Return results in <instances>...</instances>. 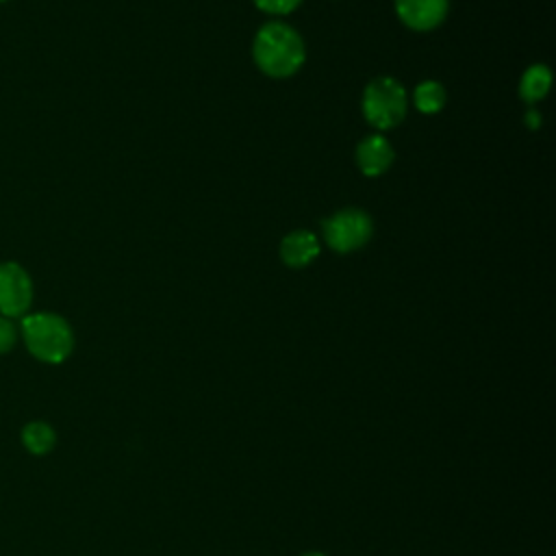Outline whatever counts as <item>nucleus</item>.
<instances>
[{
  "label": "nucleus",
  "mask_w": 556,
  "mask_h": 556,
  "mask_svg": "<svg viewBox=\"0 0 556 556\" xmlns=\"http://www.w3.org/2000/svg\"><path fill=\"white\" fill-rule=\"evenodd\" d=\"M252 56L261 72L271 78H285L302 67L306 50L295 28L285 22H269L256 33Z\"/></svg>",
  "instance_id": "f257e3e1"
},
{
  "label": "nucleus",
  "mask_w": 556,
  "mask_h": 556,
  "mask_svg": "<svg viewBox=\"0 0 556 556\" xmlns=\"http://www.w3.org/2000/svg\"><path fill=\"white\" fill-rule=\"evenodd\" d=\"M22 339L41 363H63L74 350V332L56 313H30L22 317Z\"/></svg>",
  "instance_id": "f03ea898"
},
{
  "label": "nucleus",
  "mask_w": 556,
  "mask_h": 556,
  "mask_svg": "<svg viewBox=\"0 0 556 556\" xmlns=\"http://www.w3.org/2000/svg\"><path fill=\"white\" fill-rule=\"evenodd\" d=\"M408 109L406 91L393 76H376L363 91V115L378 128L389 130L397 126Z\"/></svg>",
  "instance_id": "7ed1b4c3"
},
{
  "label": "nucleus",
  "mask_w": 556,
  "mask_h": 556,
  "mask_svg": "<svg viewBox=\"0 0 556 556\" xmlns=\"http://www.w3.org/2000/svg\"><path fill=\"white\" fill-rule=\"evenodd\" d=\"M321 228H324L326 243L339 254L358 250L361 245H365L369 241V237L374 232L371 217L361 208L337 211L334 215L324 219Z\"/></svg>",
  "instance_id": "20e7f679"
},
{
  "label": "nucleus",
  "mask_w": 556,
  "mask_h": 556,
  "mask_svg": "<svg viewBox=\"0 0 556 556\" xmlns=\"http://www.w3.org/2000/svg\"><path fill=\"white\" fill-rule=\"evenodd\" d=\"M33 302V282L26 269L13 261L0 265V315L24 317Z\"/></svg>",
  "instance_id": "39448f33"
},
{
  "label": "nucleus",
  "mask_w": 556,
  "mask_h": 556,
  "mask_svg": "<svg viewBox=\"0 0 556 556\" xmlns=\"http://www.w3.org/2000/svg\"><path fill=\"white\" fill-rule=\"evenodd\" d=\"M397 17L413 30H432L447 15V0H395Z\"/></svg>",
  "instance_id": "423d86ee"
},
{
  "label": "nucleus",
  "mask_w": 556,
  "mask_h": 556,
  "mask_svg": "<svg viewBox=\"0 0 556 556\" xmlns=\"http://www.w3.org/2000/svg\"><path fill=\"white\" fill-rule=\"evenodd\" d=\"M393 159V148L382 135H369L356 148V165L365 176H380L391 167Z\"/></svg>",
  "instance_id": "0eeeda50"
},
{
  "label": "nucleus",
  "mask_w": 556,
  "mask_h": 556,
  "mask_svg": "<svg viewBox=\"0 0 556 556\" xmlns=\"http://www.w3.org/2000/svg\"><path fill=\"white\" fill-rule=\"evenodd\" d=\"M319 254V241L308 230H293L280 241V258L285 265L300 269L315 261Z\"/></svg>",
  "instance_id": "6e6552de"
},
{
  "label": "nucleus",
  "mask_w": 556,
  "mask_h": 556,
  "mask_svg": "<svg viewBox=\"0 0 556 556\" xmlns=\"http://www.w3.org/2000/svg\"><path fill=\"white\" fill-rule=\"evenodd\" d=\"M549 87H552V72H549V67L536 63V65H530L523 72L521 83H519V96L528 104H534V102L545 98Z\"/></svg>",
  "instance_id": "1a4fd4ad"
},
{
  "label": "nucleus",
  "mask_w": 556,
  "mask_h": 556,
  "mask_svg": "<svg viewBox=\"0 0 556 556\" xmlns=\"http://www.w3.org/2000/svg\"><path fill=\"white\" fill-rule=\"evenodd\" d=\"M54 443H56V432L46 421H30L22 428V445L35 456H43L52 452Z\"/></svg>",
  "instance_id": "9d476101"
},
{
  "label": "nucleus",
  "mask_w": 556,
  "mask_h": 556,
  "mask_svg": "<svg viewBox=\"0 0 556 556\" xmlns=\"http://www.w3.org/2000/svg\"><path fill=\"white\" fill-rule=\"evenodd\" d=\"M413 102L415 106L426 113V115H432V113H439L443 106H445V89L441 83L437 80H424L415 87L413 91Z\"/></svg>",
  "instance_id": "9b49d317"
},
{
  "label": "nucleus",
  "mask_w": 556,
  "mask_h": 556,
  "mask_svg": "<svg viewBox=\"0 0 556 556\" xmlns=\"http://www.w3.org/2000/svg\"><path fill=\"white\" fill-rule=\"evenodd\" d=\"M302 0H254V4L271 15H285L291 13Z\"/></svg>",
  "instance_id": "f8f14e48"
},
{
  "label": "nucleus",
  "mask_w": 556,
  "mask_h": 556,
  "mask_svg": "<svg viewBox=\"0 0 556 556\" xmlns=\"http://www.w3.org/2000/svg\"><path fill=\"white\" fill-rule=\"evenodd\" d=\"M17 341V328L4 315H0V354L9 352Z\"/></svg>",
  "instance_id": "ddd939ff"
},
{
  "label": "nucleus",
  "mask_w": 556,
  "mask_h": 556,
  "mask_svg": "<svg viewBox=\"0 0 556 556\" xmlns=\"http://www.w3.org/2000/svg\"><path fill=\"white\" fill-rule=\"evenodd\" d=\"M526 124H528L532 130H536V128L541 126V115H539L536 111H532V109H530V111L526 113Z\"/></svg>",
  "instance_id": "4468645a"
},
{
  "label": "nucleus",
  "mask_w": 556,
  "mask_h": 556,
  "mask_svg": "<svg viewBox=\"0 0 556 556\" xmlns=\"http://www.w3.org/2000/svg\"><path fill=\"white\" fill-rule=\"evenodd\" d=\"M302 556H326V554H324V552H315V549H313V552H304Z\"/></svg>",
  "instance_id": "2eb2a0df"
},
{
  "label": "nucleus",
  "mask_w": 556,
  "mask_h": 556,
  "mask_svg": "<svg viewBox=\"0 0 556 556\" xmlns=\"http://www.w3.org/2000/svg\"><path fill=\"white\" fill-rule=\"evenodd\" d=\"M0 2H4V0H0Z\"/></svg>",
  "instance_id": "dca6fc26"
}]
</instances>
